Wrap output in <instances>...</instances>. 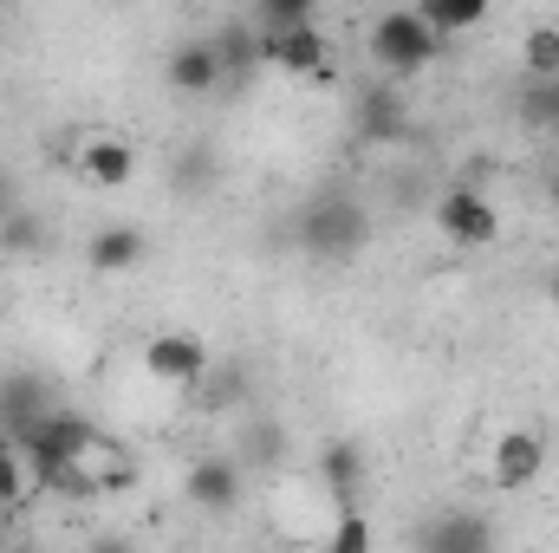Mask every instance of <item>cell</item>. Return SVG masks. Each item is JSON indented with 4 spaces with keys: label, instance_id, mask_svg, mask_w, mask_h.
I'll list each match as a JSON object with an SVG mask.
<instances>
[{
    "label": "cell",
    "instance_id": "6da1fadb",
    "mask_svg": "<svg viewBox=\"0 0 559 553\" xmlns=\"http://www.w3.org/2000/svg\"><path fill=\"white\" fill-rule=\"evenodd\" d=\"M293 248L319 268H352L371 248V209L352 189H319L293 222Z\"/></svg>",
    "mask_w": 559,
    "mask_h": 553
},
{
    "label": "cell",
    "instance_id": "7a4b0ae2",
    "mask_svg": "<svg viewBox=\"0 0 559 553\" xmlns=\"http://www.w3.org/2000/svg\"><path fill=\"white\" fill-rule=\"evenodd\" d=\"M365 52H371L378 79H417V72H429V66H436L442 33L423 20L417 7H391V13H378V20H371Z\"/></svg>",
    "mask_w": 559,
    "mask_h": 553
},
{
    "label": "cell",
    "instance_id": "3957f363",
    "mask_svg": "<svg viewBox=\"0 0 559 553\" xmlns=\"http://www.w3.org/2000/svg\"><path fill=\"white\" fill-rule=\"evenodd\" d=\"M13 443H20V456H26V469H33V489L46 495V489H52V482H59L92 443H98V430H92L79 411H59V404H52V411L33 416Z\"/></svg>",
    "mask_w": 559,
    "mask_h": 553
},
{
    "label": "cell",
    "instance_id": "277c9868",
    "mask_svg": "<svg viewBox=\"0 0 559 553\" xmlns=\"http://www.w3.org/2000/svg\"><path fill=\"white\" fill-rule=\"evenodd\" d=\"M241 495H248V462H241L235 449H209V456H195L189 475H182V502H189L195 515H235Z\"/></svg>",
    "mask_w": 559,
    "mask_h": 553
},
{
    "label": "cell",
    "instance_id": "5b68a950",
    "mask_svg": "<svg viewBox=\"0 0 559 553\" xmlns=\"http://www.w3.org/2000/svg\"><path fill=\"white\" fill-rule=\"evenodd\" d=\"M261 66L293 72V79H332V46L312 20H293V26H261Z\"/></svg>",
    "mask_w": 559,
    "mask_h": 553
},
{
    "label": "cell",
    "instance_id": "8992f818",
    "mask_svg": "<svg viewBox=\"0 0 559 553\" xmlns=\"http://www.w3.org/2000/svg\"><path fill=\"white\" fill-rule=\"evenodd\" d=\"M436 228H442V242H455V248H495V242H501V209H495L481 189L455 183V189L436 196Z\"/></svg>",
    "mask_w": 559,
    "mask_h": 553
},
{
    "label": "cell",
    "instance_id": "52a82bcc",
    "mask_svg": "<svg viewBox=\"0 0 559 553\" xmlns=\"http://www.w3.org/2000/svg\"><path fill=\"white\" fill-rule=\"evenodd\" d=\"M209 365H215V352H209L202 332H156V339H143V372L156 385H169V391H189Z\"/></svg>",
    "mask_w": 559,
    "mask_h": 553
},
{
    "label": "cell",
    "instance_id": "ba28073f",
    "mask_svg": "<svg viewBox=\"0 0 559 553\" xmlns=\"http://www.w3.org/2000/svg\"><path fill=\"white\" fill-rule=\"evenodd\" d=\"M547 475V436L540 430H501L495 443H488V482L501 489V495H521V489H534Z\"/></svg>",
    "mask_w": 559,
    "mask_h": 553
},
{
    "label": "cell",
    "instance_id": "9c48e42d",
    "mask_svg": "<svg viewBox=\"0 0 559 553\" xmlns=\"http://www.w3.org/2000/svg\"><path fill=\"white\" fill-rule=\"evenodd\" d=\"M72 169L92 183V189H131L138 183V143L118 138V131H92V138L79 143V156H72Z\"/></svg>",
    "mask_w": 559,
    "mask_h": 553
},
{
    "label": "cell",
    "instance_id": "30bf717a",
    "mask_svg": "<svg viewBox=\"0 0 559 553\" xmlns=\"http://www.w3.org/2000/svg\"><path fill=\"white\" fill-rule=\"evenodd\" d=\"M163 85H169V98H215L228 79H222V59H215V46L209 39H182L169 59H163Z\"/></svg>",
    "mask_w": 559,
    "mask_h": 553
},
{
    "label": "cell",
    "instance_id": "8fae6325",
    "mask_svg": "<svg viewBox=\"0 0 559 553\" xmlns=\"http://www.w3.org/2000/svg\"><path fill=\"white\" fill-rule=\"evenodd\" d=\"M404 125H411V111H404L397 79H371V85L358 92V105H352V138L358 143H397Z\"/></svg>",
    "mask_w": 559,
    "mask_h": 553
},
{
    "label": "cell",
    "instance_id": "7c38bea8",
    "mask_svg": "<svg viewBox=\"0 0 559 553\" xmlns=\"http://www.w3.org/2000/svg\"><path fill=\"white\" fill-rule=\"evenodd\" d=\"M143 261H150V235H143L138 222H105L92 242H85V268L105 280H124L138 274Z\"/></svg>",
    "mask_w": 559,
    "mask_h": 553
},
{
    "label": "cell",
    "instance_id": "4fadbf2b",
    "mask_svg": "<svg viewBox=\"0 0 559 553\" xmlns=\"http://www.w3.org/2000/svg\"><path fill=\"white\" fill-rule=\"evenodd\" d=\"M39 411H52V391L39 372H7L0 378V436H20Z\"/></svg>",
    "mask_w": 559,
    "mask_h": 553
},
{
    "label": "cell",
    "instance_id": "5bb4252c",
    "mask_svg": "<svg viewBox=\"0 0 559 553\" xmlns=\"http://www.w3.org/2000/svg\"><path fill=\"white\" fill-rule=\"evenodd\" d=\"M319 482H325V495H332V508H352L358 502V489H365V449L358 443H325L319 449Z\"/></svg>",
    "mask_w": 559,
    "mask_h": 553
},
{
    "label": "cell",
    "instance_id": "9a60e30c",
    "mask_svg": "<svg viewBox=\"0 0 559 553\" xmlns=\"http://www.w3.org/2000/svg\"><path fill=\"white\" fill-rule=\"evenodd\" d=\"M417 541L436 553H481L495 548V521L488 515H436L429 528H417Z\"/></svg>",
    "mask_w": 559,
    "mask_h": 553
},
{
    "label": "cell",
    "instance_id": "2e32d148",
    "mask_svg": "<svg viewBox=\"0 0 559 553\" xmlns=\"http://www.w3.org/2000/svg\"><path fill=\"white\" fill-rule=\"evenodd\" d=\"M209 46H215V59H222V79H228V85H248V79L261 72V26H215V33H209Z\"/></svg>",
    "mask_w": 559,
    "mask_h": 553
},
{
    "label": "cell",
    "instance_id": "e0dca14e",
    "mask_svg": "<svg viewBox=\"0 0 559 553\" xmlns=\"http://www.w3.org/2000/svg\"><path fill=\"white\" fill-rule=\"evenodd\" d=\"M189 391H195V411H202V416H228V411H241V404H248V372H241V365H228V372H215V365H209Z\"/></svg>",
    "mask_w": 559,
    "mask_h": 553
},
{
    "label": "cell",
    "instance_id": "ac0fdd59",
    "mask_svg": "<svg viewBox=\"0 0 559 553\" xmlns=\"http://www.w3.org/2000/svg\"><path fill=\"white\" fill-rule=\"evenodd\" d=\"M248 469H274V462H286L293 456V430L286 423H274V416H261L248 436H241V449H235Z\"/></svg>",
    "mask_w": 559,
    "mask_h": 553
},
{
    "label": "cell",
    "instance_id": "d6986e66",
    "mask_svg": "<svg viewBox=\"0 0 559 553\" xmlns=\"http://www.w3.org/2000/svg\"><path fill=\"white\" fill-rule=\"evenodd\" d=\"M39 489H33V469H26V456H20V443L13 436H0V515H13V508H26Z\"/></svg>",
    "mask_w": 559,
    "mask_h": 553
},
{
    "label": "cell",
    "instance_id": "ffe728a7",
    "mask_svg": "<svg viewBox=\"0 0 559 553\" xmlns=\"http://www.w3.org/2000/svg\"><path fill=\"white\" fill-rule=\"evenodd\" d=\"M488 7H495V0H417V13L442 33V39H449V33H475V26L488 20Z\"/></svg>",
    "mask_w": 559,
    "mask_h": 553
},
{
    "label": "cell",
    "instance_id": "44dd1931",
    "mask_svg": "<svg viewBox=\"0 0 559 553\" xmlns=\"http://www.w3.org/2000/svg\"><path fill=\"white\" fill-rule=\"evenodd\" d=\"M169 189H176V196H189V202H202V196L215 189V156H209V150L176 156V163H169Z\"/></svg>",
    "mask_w": 559,
    "mask_h": 553
},
{
    "label": "cell",
    "instance_id": "7402d4cb",
    "mask_svg": "<svg viewBox=\"0 0 559 553\" xmlns=\"http://www.w3.org/2000/svg\"><path fill=\"white\" fill-rule=\"evenodd\" d=\"M521 66H527V79H559V26H527Z\"/></svg>",
    "mask_w": 559,
    "mask_h": 553
},
{
    "label": "cell",
    "instance_id": "603a6c76",
    "mask_svg": "<svg viewBox=\"0 0 559 553\" xmlns=\"http://www.w3.org/2000/svg\"><path fill=\"white\" fill-rule=\"evenodd\" d=\"M514 111H521V125H527V131H547V125H554V111H559V79H527Z\"/></svg>",
    "mask_w": 559,
    "mask_h": 553
},
{
    "label": "cell",
    "instance_id": "cb8c5ba5",
    "mask_svg": "<svg viewBox=\"0 0 559 553\" xmlns=\"http://www.w3.org/2000/svg\"><path fill=\"white\" fill-rule=\"evenodd\" d=\"M371 541H378V534H371V521L358 515V502H352V508H338V521L325 528V548H332V553H371Z\"/></svg>",
    "mask_w": 559,
    "mask_h": 553
},
{
    "label": "cell",
    "instance_id": "d4e9b609",
    "mask_svg": "<svg viewBox=\"0 0 559 553\" xmlns=\"http://www.w3.org/2000/svg\"><path fill=\"white\" fill-rule=\"evenodd\" d=\"M0 242H7L13 255H39L46 228H39V215H26V209H7V215H0Z\"/></svg>",
    "mask_w": 559,
    "mask_h": 553
},
{
    "label": "cell",
    "instance_id": "484cf974",
    "mask_svg": "<svg viewBox=\"0 0 559 553\" xmlns=\"http://www.w3.org/2000/svg\"><path fill=\"white\" fill-rule=\"evenodd\" d=\"M312 7H319V0H254L261 26H293V20H312Z\"/></svg>",
    "mask_w": 559,
    "mask_h": 553
},
{
    "label": "cell",
    "instance_id": "4316f807",
    "mask_svg": "<svg viewBox=\"0 0 559 553\" xmlns=\"http://www.w3.org/2000/svg\"><path fill=\"white\" fill-rule=\"evenodd\" d=\"M7 209H20V196H13V176H7V163H0V215Z\"/></svg>",
    "mask_w": 559,
    "mask_h": 553
},
{
    "label": "cell",
    "instance_id": "83f0119b",
    "mask_svg": "<svg viewBox=\"0 0 559 553\" xmlns=\"http://www.w3.org/2000/svg\"><path fill=\"white\" fill-rule=\"evenodd\" d=\"M540 293H547V306H554V313H559V268H554V274H547V280H540Z\"/></svg>",
    "mask_w": 559,
    "mask_h": 553
},
{
    "label": "cell",
    "instance_id": "f1b7e54d",
    "mask_svg": "<svg viewBox=\"0 0 559 553\" xmlns=\"http://www.w3.org/2000/svg\"><path fill=\"white\" fill-rule=\"evenodd\" d=\"M547 202H554V209H559V169H554V176H547Z\"/></svg>",
    "mask_w": 559,
    "mask_h": 553
},
{
    "label": "cell",
    "instance_id": "f546056e",
    "mask_svg": "<svg viewBox=\"0 0 559 553\" xmlns=\"http://www.w3.org/2000/svg\"><path fill=\"white\" fill-rule=\"evenodd\" d=\"M547 138H554V143H559V111H554V125H547Z\"/></svg>",
    "mask_w": 559,
    "mask_h": 553
}]
</instances>
